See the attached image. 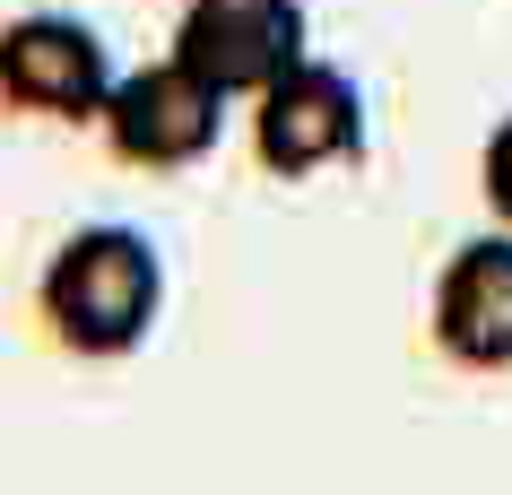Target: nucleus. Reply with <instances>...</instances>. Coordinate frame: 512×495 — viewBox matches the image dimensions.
Instances as JSON below:
<instances>
[{
	"instance_id": "obj_1",
	"label": "nucleus",
	"mask_w": 512,
	"mask_h": 495,
	"mask_svg": "<svg viewBox=\"0 0 512 495\" xmlns=\"http://www.w3.org/2000/svg\"><path fill=\"white\" fill-rule=\"evenodd\" d=\"M35 313L53 330V348H70L87 365L131 357L165 313V252L139 226L96 218V226H79V235L53 244V261L35 278Z\"/></svg>"
},
{
	"instance_id": "obj_2",
	"label": "nucleus",
	"mask_w": 512,
	"mask_h": 495,
	"mask_svg": "<svg viewBox=\"0 0 512 495\" xmlns=\"http://www.w3.org/2000/svg\"><path fill=\"white\" fill-rule=\"evenodd\" d=\"M113 79H122V70H113L105 35L87 27V18L27 9V18L0 27V105L27 113V122H61V131H79V122L105 113Z\"/></svg>"
},
{
	"instance_id": "obj_3",
	"label": "nucleus",
	"mask_w": 512,
	"mask_h": 495,
	"mask_svg": "<svg viewBox=\"0 0 512 495\" xmlns=\"http://www.w3.org/2000/svg\"><path fill=\"white\" fill-rule=\"evenodd\" d=\"M252 157L278 183H313L330 165H356L365 157V96H356V79L304 53L287 79H270L252 96Z\"/></svg>"
},
{
	"instance_id": "obj_4",
	"label": "nucleus",
	"mask_w": 512,
	"mask_h": 495,
	"mask_svg": "<svg viewBox=\"0 0 512 495\" xmlns=\"http://www.w3.org/2000/svg\"><path fill=\"white\" fill-rule=\"evenodd\" d=\"M96 131H105V148L122 165H139V174H183V165H200L217 148V131H226V96L200 87L183 61L165 53V61H139V70L113 79Z\"/></svg>"
},
{
	"instance_id": "obj_5",
	"label": "nucleus",
	"mask_w": 512,
	"mask_h": 495,
	"mask_svg": "<svg viewBox=\"0 0 512 495\" xmlns=\"http://www.w3.org/2000/svg\"><path fill=\"white\" fill-rule=\"evenodd\" d=\"M165 53L200 87H217L226 105L261 96L270 79H287L304 61V0H183Z\"/></svg>"
},
{
	"instance_id": "obj_6",
	"label": "nucleus",
	"mask_w": 512,
	"mask_h": 495,
	"mask_svg": "<svg viewBox=\"0 0 512 495\" xmlns=\"http://www.w3.org/2000/svg\"><path fill=\"white\" fill-rule=\"evenodd\" d=\"M426 322H434V348L452 365L504 374L512 365V226H486V235H469V244L443 252Z\"/></svg>"
},
{
	"instance_id": "obj_7",
	"label": "nucleus",
	"mask_w": 512,
	"mask_h": 495,
	"mask_svg": "<svg viewBox=\"0 0 512 495\" xmlns=\"http://www.w3.org/2000/svg\"><path fill=\"white\" fill-rule=\"evenodd\" d=\"M478 192H486V209H495V226H512V113L478 148Z\"/></svg>"
}]
</instances>
